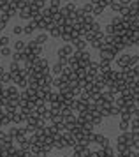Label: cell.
<instances>
[{
	"label": "cell",
	"instance_id": "obj_2",
	"mask_svg": "<svg viewBox=\"0 0 139 157\" xmlns=\"http://www.w3.org/2000/svg\"><path fill=\"white\" fill-rule=\"evenodd\" d=\"M116 65H118L120 69L123 71V69H129L130 67V53H122L116 57Z\"/></svg>",
	"mask_w": 139,
	"mask_h": 157
},
{
	"label": "cell",
	"instance_id": "obj_1",
	"mask_svg": "<svg viewBox=\"0 0 139 157\" xmlns=\"http://www.w3.org/2000/svg\"><path fill=\"white\" fill-rule=\"evenodd\" d=\"M116 143H120V145H127V147H130V148H134V147H136V141H134V132H132V131H127V132H122V134L118 136V140H116Z\"/></svg>",
	"mask_w": 139,
	"mask_h": 157
},
{
	"label": "cell",
	"instance_id": "obj_10",
	"mask_svg": "<svg viewBox=\"0 0 139 157\" xmlns=\"http://www.w3.org/2000/svg\"><path fill=\"white\" fill-rule=\"evenodd\" d=\"M25 48H27V44L23 43V41H16V43H14V51H16V53L25 51Z\"/></svg>",
	"mask_w": 139,
	"mask_h": 157
},
{
	"label": "cell",
	"instance_id": "obj_14",
	"mask_svg": "<svg viewBox=\"0 0 139 157\" xmlns=\"http://www.w3.org/2000/svg\"><path fill=\"white\" fill-rule=\"evenodd\" d=\"M102 13H104V7L102 6H93V11H92V16L95 18V16H102Z\"/></svg>",
	"mask_w": 139,
	"mask_h": 157
},
{
	"label": "cell",
	"instance_id": "obj_18",
	"mask_svg": "<svg viewBox=\"0 0 139 157\" xmlns=\"http://www.w3.org/2000/svg\"><path fill=\"white\" fill-rule=\"evenodd\" d=\"M9 44V37H0V46L4 48V46H7Z\"/></svg>",
	"mask_w": 139,
	"mask_h": 157
},
{
	"label": "cell",
	"instance_id": "obj_4",
	"mask_svg": "<svg viewBox=\"0 0 139 157\" xmlns=\"http://www.w3.org/2000/svg\"><path fill=\"white\" fill-rule=\"evenodd\" d=\"M93 143H97L99 148H107V147H111V145H109V140L102 134H97V132L93 134Z\"/></svg>",
	"mask_w": 139,
	"mask_h": 157
},
{
	"label": "cell",
	"instance_id": "obj_16",
	"mask_svg": "<svg viewBox=\"0 0 139 157\" xmlns=\"http://www.w3.org/2000/svg\"><path fill=\"white\" fill-rule=\"evenodd\" d=\"M0 55H2V57H11V55H13V50H11L9 46H4V48L0 50Z\"/></svg>",
	"mask_w": 139,
	"mask_h": 157
},
{
	"label": "cell",
	"instance_id": "obj_3",
	"mask_svg": "<svg viewBox=\"0 0 139 157\" xmlns=\"http://www.w3.org/2000/svg\"><path fill=\"white\" fill-rule=\"evenodd\" d=\"M72 53H74V48H72V44H63L62 48L56 51L58 58H69V57H72Z\"/></svg>",
	"mask_w": 139,
	"mask_h": 157
},
{
	"label": "cell",
	"instance_id": "obj_9",
	"mask_svg": "<svg viewBox=\"0 0 139 157\" xmlns=\"http://www.w3.org/2000/svg\"><path fill=\"white\" fill-rule=\"evenodd\" d=\"M18 14H20V18H23V20H32V14H30V9H28V6L27 7H23V9H20L18 11Z\"/></svg>",
	"mask_w": 139,
	"mask_h": 157
},
{
	"label": "cell",
	"instance_id": "obj_13",
	"mask_svg": "<svg viewBox=\"0 0 139 157\" xmlns=\"http://www.w3.org/2000/svg\"><path fill=\"white\" fill-rule=\"evenodd\" d=\"M120 131L122 132H127V131H130V122H127V120H120Z\"/></svg>",
	"mask_w": 139,
	"mask_h": 157
},
{
	"label": "cell",
	"instance_id": "obj_12",
	"mask_svg": "<svg viewBox=\"0 0 139 157\" xmlns=\"http://www.w3.org/2000/svg\"><path fill=\"white\" fill-rule=\"evenodd\" d=\"M81 11H83L85 14H92V11H93V4H92V2H85V6L81 7Z\"/></svg>",
	"mask_w": 139,
	"mask_h": 157
},
{
	"label": "cell",
	"instance_id": "obj_8",
	"mask_svg": "<svg viewBox=\"0 0 139 157\" xmlns=\"http://www.w3.org/2000/svg\"><path fill=\"white\" fill-rule=\"evenodd\" d=\"M63 69H65V67H63L62 64H60V62H56L55 65H53V67H51V74H53V76H60V74H62L63 72Z\"/></svg>",
	"mask_w": 139,
	"mask_h": 157
},
{
	"label": "cell",
	"instance_id": "obj_11",
	"mask_svg": "<svg viewBox=\"0 0 139 157\" xmlns=\"http://www.w3.org/2000/svg\"><path fill=\"white\" fill-rule=\"evenodd\" d=\"M34 30H35L34 23L30 21V23L27 25V27H23V34H25V36H32V34H34Z\"/></svg>",
	"mask_w": 139,
	"mask_h": 157
},
{
	"label": "cell",
	"instance_id": "obj_15",
	"mask_svg": "<svg viewBox=\"0 0 139 157\" xmlns=\"http://www.w3.org/2000/svg\"><path fill=\"white\" fill-rule=\"evenodd\" d=\"M46 41H48V36H46V34H44V32H41V34H39V36H37V39H35V43L37 44H44L46 43Z\"/></svg>",
	"mask_w": 139,
	"mask_h": 157
},
{
	"label": "cell",
	"instance_id": "obj_17",
	"mask_svg": "<svg viewBox=\"0 0 139 157\" xmlns=\"http://www.w3.org/2000/svg\"><path fill=\"white\" fill-rule=\"evenodd\" d=\"M13 34H16V36H20V34H23V27H20V25H14Z\"/></svg>",
	"mask_w": 139,
	"mask_h": 157
},
{
	"label": "cell",
	"instance_id": "obj_6",
	"mask_svg": "<svg viewBox=\"0 0 139 157\" xmlns=\"http://www.w3.org/2000/svg\"><path fill=\"white\" fill-rule=\"evenodd\" d=\"M49 34H51V37H62L63 34V27H60V25H51L49 27Z\"/></svg>",
	"mask_w": 139,
	"mask_h": 157
},
{
	"label": "cell",
	"instance_id": "obj_5",
	"mask_svg": "<svg viewBox=\"0 0 139 157\" xmlns=\"http://www.w3.org/2000/svg\"><path fill=\"white\" fill-rule=\"evenodd\" d=\"M116 152H118V155L129 157V155H130V154L134 152V148L127 147V145H120V143H116Z\"/></svg>",
	"mask_w": 139,
	"mask_h": 157
},
{
	"label": "cell",
	"instance_id": "obj_7",
	"mask_svg": "<svg viewBox=\"0 0 139 157\" xmlns=\"http://www.w3.org/2000/svg\"><path fill=\"white\" fill-rule=\"evenodd\" d=\"M72 48H76V51H83L86 48V41H85L83 37H77L72 41Z\"/></svg>",
	"mask_w": 139,
	"mask_h": 157
}]
</instances>
